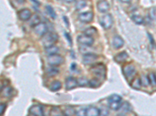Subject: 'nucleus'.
<instances>
[{
  "label": "nucleus",
  "instance_id": "nucleus-1",
  "mask_svg": "<svg viewBox=\"0 0 156 116\" xmlns=\"http://www.w3.org/2000/svg\"><path fill=\"white\" fill-rule=\"evenodd\" d=\"M58 39H59L58 35L55 33H47L42 40L43 46H45V48L53 46L58 41Z\"/></svg>",
  "mask_w": 156,
  "mask_h": 116
},
{
  "label": "nucleus",
  "instance_id": "nucleus-2",
  "mask_svg": "<svg viewBox=\"0 0 156 116\" xmlns=\"http://www.w3.org/2000/svg\"><path fill=\"white\" fill-rule=\"evenodd\" d=\"M136 73V68L134 67V65H132V64H126L123 67V74L128 81H131L132 80H134Z\"/></svg>",
  "mask_w": 156,
  "mask_h": 116
},
{
  "label": "nucleus",
  "instance_id": "nucleus-3",
  "mask_svg": "<svg viewBox=\"0 0 156 116\" xmlns=\"http://www.w3.org/2000/svg\"><path fill=\"white\" fill-rule=\"evenodd\" d=\"M91 71L98 78H105L106 74V67L103 64H96L91 67Z\"/></svg>",
  "mask_w": 156,
  "mask_h": 116
},
{
  "label": "nucleus",
  "instance_id": "nucleus-4",
  "mask_svg": "<svg viewBox=\"0 0 156 116\" xmlns=\"http://www.w3.org/2000/svg\"><path fill=\"white\" fill-rule=\"evenodd\" d=\"M100 24L105 30H109L113 25V18L111 14H106L100 18Z\"/></svg>",
  "mask_w": 156,
  "mask_h": 116
},
{
  "label": "nucleus",
  "instance_id": "nucleus-5",
  "mask_svg": "<svg viewBox=\"0 0 156 116\" xmlns=\"http://www.w3.org/2000/svg\"><path fill=\"white\" fill-rule=\"evenodd\" d=\"M77 42L84 46H91L95 43V40L92 36H87L86 34H82L77 36Z\"/></svg>",
  "mask_w": 156,
  "mask_h": 116
},
{
  "label": "nucleus",
  "instance_id": "nucleus-6",
  "mask_svg": "<svg viewBox=\"0 0 156 116\" xmlns=\"http://www.w3.org/2000/svg\"><path fill=\"white\" fill-rule=\"evenodd\" d=\"M64 62V59L62 56L59 54H54V55H49L48 57V63L51 66L56 67L61 65Z\"/></svg>",
  "mask_w": 156,
  "mask_h": 116
},
{
  "label": "nucleus",
  "instance_id": "nucleus-7",
  "mask_svg": "<svg viewBox=\"0 0 156 116\" xmlns=\"http://www.w3.org/2000/svg\"><path fill=\"white\" fill-rule=\"evenodd\" d=\"M34 30H35V33L38 36H44L48 32V27L45 23L40 22L39 24L34 27Z\"/></svg>",
  "mask_w": 156,
  "mask_h": 116
},
{
  "label": "nucleus",
  "instance_id": "nucleus-8",
  "mask_svg": "<svg viewBox=\"0 0 156 116\" xmlns=\"http://www.w3.org/2000/svg\"><path fill=\"white\" fill-rule=\"evenodd\" d=\"M94 19V14L92 12H82L78 16V20L81 22L84 23H88V22H92Z\"/></svg>",
  "mask_w": 156,
  "mask_h": 116
},
{
  "label": "nucleus",
  "instance_id": "nucleus-9",
  "mask_svg": "<svg viewBox=\"0 0 156 116\" xmlns=\"http://www.w3.org/2000/svg\"><path fill=\"white\" fill-rule=\"evenodd\" d=\"M18 16L20 20L22 21H27L32 16V12L28 9H23L18 12Z\"/></svg>",
  "mask_w": 156,
  "mask_h": 116
},
{
  "label": "nucleus",
  "instance_id": "nucleus-10",
  "mask_svg": "<svg viewBox=\"0 0 156 116\" xmlns=\"http://www.w3.org/2000/svg\"><path fill=\"white\" fill-rule=\"evenodd\" d=\"M65 86L67 90H72V89H74V88H76L78 86L77 80L76 78H73V77H68V78L66 79Z\"/></svg>",
  "mask_w": 156,
  "mask_h": 116
},
{
  "label": "nucleus",
  "instance_id": "nucleus-11",
  "mask_svg": "<svg viewBox=\"0 0 156 116\" xmlns=\"http://www.w3.org/2000/svg\"><path fill=\"white\" fill-rule=\"evenodd\" d=\"M97 9L101 13H106L110 9V6L106 0H100L97 3Z\"/></svg>",
  "mask_w": 156,
  "mask_h": 116
},
{
  "label": "nucleus",
  "instance_id": "nucleus-12",
  "mask_svg": "<svg viewBox=\"0 0 156 116\" xmlns=\"http://www.w3.org/2000/svg\"><path fill=\"white\" fill-rule=\"evenodd\" d=\"M98 56L97 54L90 53V54H85L83 57V62L85 64H92L98 60Z\"/></svg>",
  "mask_w": 156,
  "mask_h": 116
},
{
  "label": "nucleus",
  "instance_id": "nucleus-13",
  "mask_svg": "<svg viewBox=\"0 0 156 116\" xmlns=\"http://www.w3.org/2000/svg\"><path fill=\"white\" fill-rule=\"evenodd\" d=\"M29 112L34 116H44V112L40 105H33L30 107Z\"/></svg>",
  "mask_w": 156,
  "mask_h": 116
},
{
  "label": "nucleus",
  "instance_id": "nucleus-14",
  "mask_svg": "<svg viewBox=\"0 0 156 116\" xmlns=\"http://www.w3.org/2000/svg\"><path fill=\"white\" fill-rule=\"evenodd\" d=\"M112 45L115 49H120L124 45V40L120 36H115L112 40Z\"/></svg>",
  "mask_w": 156,
  "mask_h": 116
},
{
  "label": "nucleus",
  "instance_id": "nucleus-15",
  "mask_svg": "<svg viewBox=\"0 0 156 116\" xmlns=\"http://www.w3.org/2000/svg\"><path fill=\"white\" fill-rule=\"evenodd\" d=\"M128 57H129V55L127 54V53L123 51V52H121L116 55L115 60H116V62L119 63V64H122V63L125 62L128 59Z\"/></svg>",
  "mask_w": 156,
  "mask_h": 116
},
{
  "label": "nucleus",
  "instance_id": "nucleus-16",
  "mask_svg": "<svg viewBox=\"0 0 156 116\" xmlns=\"http://www.w3.org/2000/svg\"><path fill=\"white\" fill-rule=\"evenodd\" d=\"M101 111L95 107H89L87 108V116H100Z\"/></svg>",
  "mask_w": 156,
  "mask_h": 116
},
{
  "label": "nucleus",
  "instance_id": "nucleus-17",
  "mask_svg": "<svg viewBox=\"0 0 156 116\" xmlns=\"http://www.w3.org/2000/svg\"><path fill=\"white\" fill-rule=\"evenodd\" d=\"M62 88V83L59 80H54L51 83L50 86H49V89L52 91H57L60 90Z\"/></svg>",
  "mask_w": 156,
  "mask_h": 116
},
{
  "label": "nucleus",
  "instance_id": "nucleus-18",
  "mask_svg": "<svg viewBox=\"0 0 156 116\" xmlns=\"http://www.w3.org/2000/svg\"><path fill=\"white\" fill-rule=\"evenodd\" d=\"M59 51V49L55 45H53V46H51L49 47H47L45 48V53L47 54H49V55H54V54H58Z\"/></svg>",
  "mask_w": 156,
  "mask_h": 116
},
{
  "label": "nucleus",
  "instance_id": "nucleus-19",
  "mask_svg": "<svg viewBox=\"0 0 156 116\" xmlns=\"http://www.w3.org/2000/svg\"><path fill=\"white\" fill-rule=\"evenodd\" d=\"M132 20H133V21H134L135 23L139 25L143 24L144 22V18H143L140 15L136 14V13H134V14L132 15Z\"/></svg>",
  "mask_w": 156,
  "mask_h": 116
},
{
  "label": "nucleus",
  "instance_id": "nucleus-20",
  "mask_svg": "<svg viewBox=\"0 0 156 116\" xmlns=\"http://www.w3.org/2000/svg\"><path fill=\"white\" fill-rule=\"evenodd\" d=\"M64 116H73L75 115L76 112L74 108L72 107H66L63 111Z\"/></svg>",
  "mask_w": 156,
  "mask_h": 116
},
{
  "label": "nucleus",
  "instance_id": "nucleus-21",
  "mask_svg": "<svg viewBox=\"0 0 156 116\" xmlns=\"http://www.w3.org/2000/svg\"><path fill=\"white\" fill-rule=\"evenodd\" d=\"M132 88H134V89H137V90H140V88H141V82H140V78H134L133 81H132Z\"/></svg>",
  "mask_w": 156,
  "mask_h": 116
},
{
  "label": "nucleus",
  "instance_id": "nucleus-22",
  "mask_svg": "<svg viewBox=\"0 0 156 116\" xmlns=\"http://www.w3.org/2000/svg\"><path fill=\"white\" fill-rule=\"evenodd\" d=\"M51 116H64L63 111L58 107H54L51 110Z\"/></svg>",
  "mask_w": 156,
  "mask_h": 116
},
{
  "label": "nucleus",
  "instance_id": "nucleus-23",
  "mask_svg": "<svg viewBox=\"0 0 156 116\" xmlns=\"http://www.w3.org/2000/svg\"><path fill=\"white\" fill-rule=\"evenodd\" d=\"M59 69L57 67H52L49 68V69L47 70V74H48L49 77L55 76V75L59 74Z\"/></svg>",
  "mask_w": 156,
  "mask_h": 116
},
{
  "label": "nucleus",
  "instance_id": "nucleus-24",
  "mask_svg": "<svg viewBox=\"0 0 156 116\" xmlns=\"http://www.w3.org/2000/svg\"><path fill=\"white\" fill-rule=\"evenodd\" d=\"M122 103L123 102H109V108H111V109H112V110H119L120 108V107H121L122 105Z\"/></svg>",
  "mask_w": 156,
  "mask_h": 116
},
{
  "label": "nucleus",
  "instance_id": "nucleus-25",
  "mask_svg": "<svg viewBox=\"0 0 156 116\" xmlns=\"http://www.w3.org/2000/svg\"><path fill=\"white\" fill-rule=\"evenodd\" d=\"M30 25L33 26V27H35V26H37L38 24H39L41 22L40 18H39L38 16H37V15H35L34 16H31V18L30 19Z\"/></svg>",
  "mask_w": 156,
  "mask_h": 116
},
{
  "label": "nucleus",
  "instance_id": "nucleus-26",
  "mask_svg": "<svg viewBox=\"0 0 156 116\" xmlns=\"http://www.w3.org/2000/svg\"><path fill=\"white\" fill-rule=\"evenodd\" d=\"M148 80H149V84L152 85V87L156 86V75L154 73H151L148 75Z\"/></svg>",
  "mask_w": 156,
  "mask_h": 116
},
{
  "label": "nucleus",
  "instance_id": "nucleus-27",
  "mask_svg": "<svg viewBox=\"0 0 156 116\" xmlns=\"http://www.w3.org/2000/svg\"><path fill=\"white\" fill-rule=\"evenodd\" d=\"M122 102V98L119 94H112L109 98V102Z\"/></svg>",
  "mask_w": 156,
  "mask_h": 116
},
{
  "label": "nucleus",
  "instance_id": "nucleus-28",
  "mask_svg": "<svg viewBox=\"0 0 156 116\" xmlns=\"http://www.w3.org/2000/svg\"><path fill=\"white\" fill-rule=\"evenodd\" d=\"M46 11L48 12V14L52 17V19H55L56 17V13H55V10L53 9V8L50 6H46Z\"/></svg>",
  "mask_w": 156,
  "mask_h": 116
},
{
  "label": "nucleus",
  "instance_id": "nucleus-29",
  "mask_svg": "<svg viewBox=\"0 0 156 116\" xmlns=\"http://www.w3.org/2000/svg\"><path fill=\"white\" fill-rule=\"evenodd\" d=\"M77 82H78V85L81 87H86L89 84V81L87 80V78H81L77 80Z\"/></svg>",
  "mask_w": 156,
  "mask_h": 116
},
{
  "label": "nucleus",
  "instance_id": "nucleus-30",
  "mask_svg": "<svg viewBox=\"0 0 156 116\" xmlns=\"http://www.w3.org/2000/svg\"><path fill=\"white\" fill-rule=\"evenodd\" d=\"M86 6H87V2L85 0H79L76 4V8L77 10H80L84 8Z\"/></svg>",
  "mask_w": 156,
  "mask_h": 116
},
{
  "label": "nucleus",
  "instance_id": "nucleus-31",
  "mask_svg": "<svg viewBox=\"0 0 156 116\" xmlns=\"http://www.w3.org/2000/svg\"><path fill=\"white\" fill-rule=\"evenodd\" d=\"M96 33H97V30H96L95 27H90V28L87 29V30L84 31V34H86V35H87V36H91L95 35Z\"/></svg>",
  "mask_w": 156,
  "mask_h": 116
},
{
  "label": "nucleus",
  "instance_id": "nucleus-32",
  "mask_svg": "<svg viewBox=\"0 0 156 116\" xmlns=\"http://www.w3.org/2000/svg\"><path fill=\"white\" fill-rule=\"evenodd\" d=\"M140 82H141V85L144 87H147L149 85V80H148V77L143 75L142 77H140Z\"/></svg>",
  "mask_w": 156,
  "mask_h": 116
},
{
  "label": "nucleus",
  "instance_id": "nucleus-33",
  "mask_svg": "<svg viewBox=\"0 0 156 116\" xmlns=\"http://www.w3.org/2000/svg\"><path fill=\"white\" fill-rule=\"evenodd\" d=\"M77 116H87V109L84 108H81L76 112Z\"/></svg>",
  "mask_w": 156,
  "mask_h": 116
},
{
  "label": "nucleus",
  "instance_id": "nucleus-34",
  "mask_svg": "<svg viewBox=\"0 0 156 116\" xmlns=\"http://www.w3.org/2000/svg\"><path fill=\"white\" fill-rule=\"evenodd\" d=\"M89 84L90 86L92 87V88H98L101 85V83L97 79H92V80H91L89 81Z\"/></svg>",
  "mask_w": 156,
  "mask_h": 116
},
{
  "label": "nucleus",
  "instance_id": "nucleus-35",
  "mask_svg": "<svg viewBox=\"0 0 156 116\" xmlns=\"http://www.w3.org/2000/svg\"><path fill=\"white\" fill-rule=\"evenodd\" d=\"M120 108H121L123 111H124V112H130V111L131 110V107H130V104L127 103V102L122 103V105H121V107H120Z\"/></svg>",
  "mask_w": 156,
  "mask_h": 116
},
{
  "label": "nucleus",
  "instance_id": "nucleus-36",
  "mask_svg": "<svg viewBox=\"0 0 156 116\" xmlns=\"http://www.w3.org/2000/svg\"><path fill=\"white\" fill-rule=\"evenodd\" d=\"M11 93H12V88H10V87H6L2 91V94L5 97H10Z\"/></svg>",
  "mask_w": 156,
  "mask_h": 116
},
{
  "label": "nucleus",
  "instance_id": "nucleus-37",
  "mask_svg": "<svg viewBox=\"0 0 156 116\" xmlns=\"http://www.w3.org/2000/svg\"><path fill=\"white\" fill-rule=\"evenodd\" d=\"M149 16L151 19L153 20H156V8H151L149 10Z\"/></svg>",
  "mask_w": 156,
  "mask_h": 116
},
{
  "label": "nucleus",
  "instance_id": "nucleus-38",
  "mask_svg": "<svg viewBox=\"0 0 156 116\" xmlns=\"http://www.w3.org/2000/svg\"><path fill=\"white\" fill-rule=\"evenodd\" d=\"M6 108V104H4V103H1L0 104V115H3V113L5 112Z\"/></svg>",
  "mask_w": 156,
  "mask_h": 116
},
{
  "label": "nucleus",
  "instance_id": "nucleus-39",
  "mask_svg": "<svg viewBox=\"0 0 156 116\" xmlns=\"http://www.w3.org/2000/svg\"><path fill=\"white\" fill-rule=\"evenodd\" d=\"M130 1H131V0H120V2H123V3H126V4L130 3Z\"/></svg>",
  "mask_w": 156,
  "mask_h": 116
},
{
  "label": "nucleus",
  "instance_id": "nucleus-40",
  "mask_svg": "<svg viewBox=\"0 0 156 116\" xmlns=\"http://www.w3.org/2000/svg\"><path fill=\"white\" fill-rule=\"evenodd\" d=\"M63 1L67 2V3H72V2H74V0H63Z\"/></svg>",
  "mask_w": 156,
  "mask_h": 116
},
{
  "label": "nucleus",
  "instance_id": "nucleus-41",
  "mask_svg": "<svg viewBox=\"0 0 156 116\" xmlns=\"http://www.w3.org/2000/svg\"><path fill=\"white\" fill-rule=\"evenodd\" d=\"M117 116H124V115H117Z\"/></svg>",
  "mask_w": 156,
  "mask_h": 116
},
{
  "label": "nucleus",
  "instance_id": "nucleus-42",
  "mask_svg": "<svg viewBox=\"0 0 156 116\" xmlns=\"http://www.w3.org/2000/svg\"><path fill=\"white\" fill-rule=\"evenodd\" d=\"M0 90H1V89H0Z\"/></svg>",
  "mask_w": 156,
  "mask_h": 116
}]
</instances>
